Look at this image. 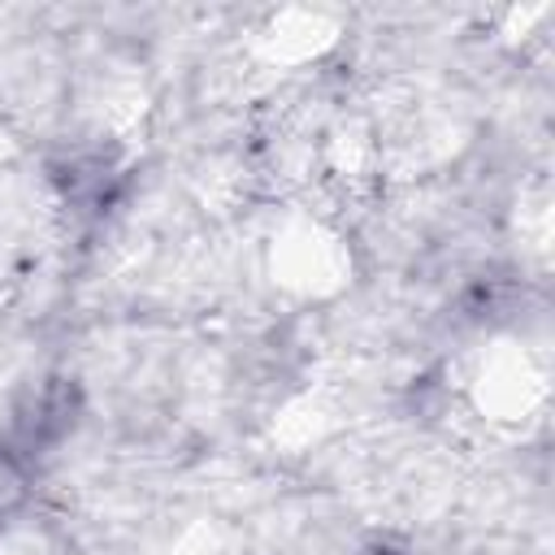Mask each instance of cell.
Listing matches in <instances>:
<instances>
[{
	"mask_svg": "<svg viewBox=\"0 0 555 555\" xmlns=\"http://www.w3.org/2000/svg\"><path fill=\"white\" fill-rule=\"evenodd\" d=\"M17 490H22V477H17V468H13L9 460H0V507H9V503L17 499Z\"/></svg>",
	"mask_w": 555,
	"mask_h": 555,
	"instance_id": "cell-1",
	"label": "cell"
}]
</instances>
